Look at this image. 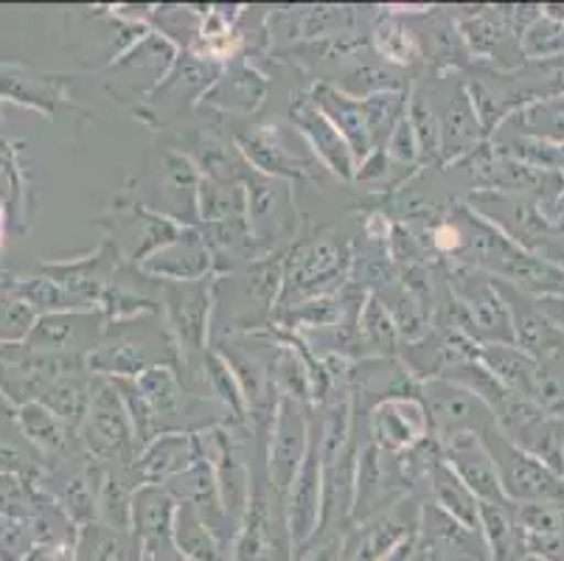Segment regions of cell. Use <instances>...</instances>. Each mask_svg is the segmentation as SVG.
Instances as JSON below:
<instances>
[{
  "label": "cell",
  "instance_id": "cell-1",
  "mask_svg": "<svg viewBox=\"0 0 564 561\" xmlns=\"http://www.w3.org/2000/svg\"><path fill=\"white\" fill-rule=\"evenodd\" d=\"M422 401L438 441L458 432H475L486 439L495 430V416L489 404L458 382H449L444 377L430 379L422 385Z\"/></svg>",
  "mask_w": 564,
  "mask_h": 561
},
{
  "label": "cell",
  "instance_id": "cell-25",
  "mask_svg": "<svg viewBox=\"0 0 564 561\" xmlns=\"http://www.w3.org/2000/svg\"><path fill=\"white\" fill-rule=\"evenodd\" d=\"M0 96L51 110L56 99V85L51 76H37L23 68H0Z\"/></svg>",
  "mask_w": 564,
  "mask_h": 561
},
{
  "label": "cell",
  "instance_id": "cell-26",
  "mask_svg": "<svg viewBox=\"0 0 564 561\" xmlns=\"http://www.w3.org/2000/svg\"><path fill=\"white\" fill-rule=\"evenodd\" d=\"M199 211L208 223H225V219H236L245 214V197L242 185H236L234 180H203L199 183Z\"/></svg>",
  "mask_w": 564,
  "mask_h": 561
},
{
  "label": "cell",
  "instance_id": "cell-12",
  "mask_svg": "<svg viewBox=\"0 0 564 561\" xmlns=\"http://www.w3.org/2000/svg\"><path fill=\"white\" fill-rule=\"evenodd\" d=\"M292 118L301 127L310 143L315 147V152L321 154L326 166L332 172H337L340 177H354V169H357V158H354L351 147L346 143V138L335 130V123L317 110V105L312 99H299L292 101Z\"/></svg>",
  "mask_w": 564,
  "mask_h": 561
},
{
  "label": "cell",
  "instance_id": "cell-31",
  "mask_svg": "<svg viewBox=\"0 0 564 561\" xmlns=\"http://www.w3.org/2000/svg\"><path fill=\"white\" fill-rule=\"evenodd\" d=\"M34 323L32 303L25 301L18 290H0V343H20L29 339Z\"/></svg>",
  "mask_w": 564,
  "mask_h": 561
},
{
  "label": "cell",
  "instance_id": "cell-3",
  "mask_svg": "<svg viewBox=\"0 0 564 561\" xmlns=\"http://www.w3.org/2000/svg\"><path fill=\"white\" fill-rule=\"evenodd\" d=\"M166 337L158 334L152 326H130V323H116L110 337L90 354V368L101 374H116V377L135 379L143 370L166 365L155 348H163Z\"/></svg>",
  "mask_w": 564,
  "mask_h": 561
},
{
  "label": "cell",
  "instance_id": "cell-15",
  "mask_svg": "<svg viewBox=\"0 0 564 561\" xmlns=\"http://www.w3.org/2000/svg\"><path fill=\"white\" fill-rule=\"evenodd\" d=\"M143 267L155 276L172 278V281H203L212 267V250L205 245V236H197L194 230H181L169 245L152 253V259Z\"/></svg>",
  "mask_w": 564,
  "mask_h": 561
},
{
  "label": "cell",
  "instance_id": "cell-10",
  "mask_svg": "<svg viewBox=\"0 0 564 561\" xmlns=\"http://www.w3.org/2000/svg\"><path fill=\"white\" fill-rule=\"evenodd\" d=\"M484 444L489 446L491 457L497 463V472H500L502 492L509 497H542V494L556 492V477L551 475L545 463L536 461L528 452L517 450L511 441H506L497 430H491L484 439Z\"/></svg>",
  "mask_w": 564,
  "mask_h": 561
},
{
  "label": "cell",
  "instance_id": "cell-20",
  "mask_svg": "<svg viewBox=\"0 0 564 561\" xmlns=\"http://www.w3.org/2000/svg\"><path fill=\"white\" fill-rule=\"evenodd\" d=\"M430 486H433L435 506L444 514H449L453 519L464 522L466 528H475V522L480 519V503L478 497L469 492L464 481L449 470L447 461H438L430 472Z\"/></svg>",
  "mask_w": 564,
  "mask_h": 561
},
{
  "label": "cell",
  "instance_id": "cell-5",
  "mask_svg": "<svg viewBox=\"0 0 564 561\" xmlns=\"http://www.w3.org/2000/svg\"><path fill=\"white\" fill-rule=\"evenodd\" d=\"M340 245L329 236L312 239L299 245L290 253L284 267V301L292 295H317L326 290V284L337 281L346 267Z\"/></svg>",
  "mask_w": 564,
  "mask_h": 561
},
{
  "label": "cell",
  "instance_id": "cell-39",
  "mask_svg": "<svg viewBox=\"0 0 564 561\" xmlns=\"http://www.w3.org/2000/svg\"><path fill=\"white\" fill-rule=\"evenodd\" d=\"M3 408H7V401H3V393H0V413H3Z\"/></svg>",
  "mask_w": 564,
  "mask_h": 561
},
{
  "label": "cell",
  "instance_id": "cell-27",
  "mask_svg": "<svg viewBox=\"0 0 564 561\" xmlns=\"http://www.w3.org/2000/svg\"><path fill=\"white\" fill-rule=\"evenodd\" d=\"M242 149L248 154V161L267 174H286L299 166V158L286 152V147L279 141L275 130L250 132L248 138H242Z\"/></svg>",
  "mask_w": 564,
  "mask_h": 561
},
{
  "label": "cell",
  "instance_id": "cell-32",
  "mask_svg": "<svg viewBox=\"0 0 564 561\" xmlns=\"http://www.w3.org/2000/svg\"><path fill=\"white\" fill-rule=\"evenodd\" d=\"M408 121L413 127L415 143H419V152L424 158H433L441 147V121L435 118L433 105L424 93H413V99H410L408 107Z\"/></svg>",
  "mask_w": 564,
  "mask_h": 561
},
{
  "label": "cell",
  "instance_id": "cell-4",
  "mask_svg": "<svg viewBox=\"0 0 564 561\" xmlns=\"http://www.w3.org/2000/svg\"><path fill=\"white\" fill-rule=\"evenodd\" d=\"M310 430L312 424L299 401H281L275 410L273 439H270V486L279 488L281 497L290 494L292 483L299 477L306 446H310Z\"/></svg>",
  "mask_w": 564,
  "mask_h": 561
},
{
  "label": "cell",
  "instance_id": "cell-9",
  "mask_svg": "<svg viewBox=\"0 0 564 561\" xmlns=\"http://www.w3.org/2000/svg\"><path fill=\"white\" fill-rule=\"evenodd\" d=\"M169 312V328L177 337V346L188 354L205 346L208 332V309H212V287L205 281H172L163 287Z\"/></svg>",
  "mask_w": 564,
  "mask_h": 561
},
{
  "label": "cell",
  "instance_id": "cell-11",
  "mask_svg": "<svg viewBox=\"0 0 564 561\" xmlns=\"http://www.w3.org/2000/svg\"><path fill=\"white\" fill-rule=\"evenodd\" d=\"M321 494H323V463H321V432L310 430V446H306L301 472L286 494V517H290L292 542L304 544L315 531L321 517Z\"/></svg>",
  "mask_w": 564,
  "mask_h": 561
},
{
  "label": "cell",
  "instance_id": "cell-2",
  "mask_svg": "<svg viewBox=\"0 0 564 561\" xmlns=\"http://www.w3.org/2000/svg\"><path fill=\"white\" fill-rule=\"evenodd\" d=\"M82 441H85L87 452L99 461L130 463L132 452L138 450L127 404L112 382L96 388L90 413L82 424Z\"/></svg>",
  "mask_w": 564,
  "mask_h": 561
},
{
  "label": "cell",
  "instance_id": "cell-6",
  "mask_svg": "<svg viewBox=\"0 0 564 561\" xmlns=\"http://www.w3.org/2000/svg\"><path fill=\"white\" fill-rule=\"evenodd\" d=\"M441 446H444V461L449 463V470L469 486V492L478 500L491 503V506H502L506 503V492H502L497 463L480 435H475V432H458V435H449V439L441 441Z\"/></svg>",
  "mask_w": 564,
  "mask_h": 561
},
{
  "label": "cell",
  "instance_id": "cell-36",
  "mask_svg": "<svg viewBox=\"0 0 564 561\" xmlns=\"http://www.w3.org/2000/svg\"><path fill=\"white\" fill-rule=\"evenodd\" d=\"M388 154H391V158H397V161H402V163L413 161L415 154H419V143H415L413 127H410L408 116H404V121L399 123L397 130H393L391 141H388Z\"/></svg>",
  "mask_w": 564,
  "mask_h": 561
},
{
  "label": "cell",
  "instance_id": "cell-30",
  "mask_svg": "<svg viewBox=\"0 0 564 561\" xmlns=\"http://www.w3.org/2000/svg\"><path fill=\"white\" fill-rule=\"evenodd\" d=\"M14 290L32 303V309H43L45 315H59V312H85L90 303L82 301V298L70 295L65 287H59L56 281L48 278H32V281H20L14 284Z\"/></svg>",
  "mask_w": 564,
  "mask_h": 561
},
{
  "label": "cell",
  "instance_id": "cell-28",
  "mask_svg": "<svg viewBox=\"0 0 564 561\" xmlns=\"http://www.w3.org/2000/svg\"><path fill=\"white\" fill-rule=\"evenodd\" d=\"M360 337L362 346L373 348L377 354H391L399 346V328L393 323L391 312L384 309L379 295L366 298L360 312Z\"/></svg>",
  "mask_w": 564,
  "mask_h": 561
},
{
  "label": "cell",
  "instance_id": "cell-23",
  "mask_svg": "<svg viewBox=\"0 0 564 561\" xmlns=\"http://www.w3.org/2000/svg\"><path fill=\"white\" fill-rule=\"evenodd\" d=\"M362 116H366L368 123V136H371L373 147H388L393 130L408 116V105H404V96L397 90H384L377 93V96H368V99L360 101Z\"/></svg>",
  "mask_w": 564,
  "mask_h": 561
},
{
  "label": "cell",
  "instance_id": "cell-19",
  "mask_svg": "<svg viewBox=\"0 0 564 561\" xmlns=\"http://www.w3.org/2000/svg\"><path fill=\"white\" fill-rule=\"evenodd\" d=\"M94 379L87 377L85 368L70 370L65 377L56 379L48 388V393L40 399L43 408H48L56 419L63 421L68 430L85 424L87 413H90V404H94Z\"/></svg>",
  "mask_w": 564,
  "mask_h": 561
},
{
  "label": "cell",
  "instance_id": "cell-33",
  "mask_svg": "<svg viewBox=\"0 0 564 561\" xmlns=\"http://www.w3.org/2000/svg\"><path fill=\"white\" fill-rule=\"evenodd\" d=\"M373 45H377L379 54L393 62H402V65H408V62H413L419 56L415 34L404 29L402 23H397V20H384L379 25L377 34H373Z\"/></svg>",
  "mask_w": 564,
  "mask_h": 561
},
{
  "label": "cell",
  "instance_id": "cell-17",
  "mask_svg": "<svg viewBox=\"0 0 564 561\" xmlns=\"http://www.w3.org/2000/svg\"><path fill=\"white\" fill-rule=\"evenodd\" d=\"M135 382L147 404H150L152 416H155L158 432L181 430L177 416L186 410V396H183V385L177 374L169 365H155V368L143 370L141 377H135Z\"/></svg>",
  "mask_w": 564,
  "mask_h": 561
},
{
  "label": "cell",
  "instance_id": "cell-21",
  "mask_svg": "<svg viewBox=\"0 0 564 561\" xmlns=\"http://www.w3.org/2000/svg\"><path fill=\"white\" fill-rule=\"evenodd\" d=\"M478 141V116H475V105L469 101L464 90H455L449 96L447 107L441 112V149L447 158H460L464 152L475 149Z\"/></svg>",
  "mask_w": 564,
  "mask_h": 561
},
{
  "label": "cell",
  "instance_id": "cell-29",
  "mask_svg": "<svg viewBox=\"0 0 564 561\" xmlns=\"http://www.w3.org/2000/svg\"><path fill=\"white\" fill-rule=\"evenodd\" d=\"M174 531H177V542L188 555L199 561H219L217 539H214L212 528L205 525V519L199 517L194 506L183 503V508L174 517Z\"/></svg>",
  "mask_w": 564,
  "mask_h": 561
},
{
  "label": "cell",
  "instance_id": "cell-24",
  "mask_svg": "<svg viewBox=\"0 0 564 561\" xmlns=\"http://www.w3.org/2000/svg\"><path fill=\"white\" fill-rule=\"evenodd\" d=\"M20 427L29 435V441L37 444L45 455H59V452L68 450V439L74 432L56 419L48 408H43L40 401L20 408Z\"/></svg>",
  "mask_w": 564,
  "mask_h": 561
},
{
  "label": "cell",
  "instance_id": "cell-34",
  "mask_svg": "<svg viewBox=\"0 0 564 561\" xmlns=\"http://www.w3.org/2000/svg\"><path fill=\"white\" fill-rule=\"evenodd\" d=\"M101 514L110 519L116 528H127L132 514V497L130 492L124 488V483L118 481L116 475H105V486H101V497H99Z\"/></svg>",
  "mask_w": 564,
  "mask_h": 561
},
{
  "label": "cell",
  "instance_id": "cell-14",
  "mask_svg": "<svg viewBox=\"0 0 564 561\" xmlns=\"http://www.w3.org/2000/svg\"><path fill=\"white\" fill-rule=\"evenodd\" d=\"M199 461V446L186 432H163L138 457V477L143 483H163L183 475Z\"/></svg>",
  "mask_w": 564,
  "mask_h": 561
},
{
  "label": "cell",
  "instance_id": "cell-37",
  "mask_svg": "<svg viewBox=\"0 0 564 561\" xmlns=\"http://www.w3.org/2000/svg\"><path fill=\"white\" fill-rule=\"evenodd\" d=\"M430 241H433V247L435 250H441V253H455V250H460V247H464L466 234L458 228V225L444 223L433 230V239Z\"/></svg>",
  "mask_w": 564,
  "mask_h": 561
},
{
  "label": "cell",
  "instance_id": "cell-35",
  "mask_svg": "<svg viewBox=\"0 0 564 561\" xmlns=\"http://www.w3.org/2000/svg\"><path fill=\"white\" fill-rule=\"evenodd\" d=\"M32 497L18 477L0 475V517L25 519L32 514Z\"/></svg>",
  "mask_w": 564,
  "mask_h": 561
},
{
  "label": "cell",
  "instance_id": "cell-13",
  "mask_svg": "<svg viewBox=\"0 0 564 561\" xmlns=\"http://www.w3.org/2000/svg\"><path fill=\"white\" fill-rule=\"evenodd\" d=\"M354 483H357V492H360V517L371 514L373 508H382L384 503H391L397 497L399 488L404 486L402 472H399L397 455L391 457V452L379 450L377 444H368L362 450L360 463H357V475H354Z\"/></svg>",
  "mask_w": 564,
  "mask_h": 561
},
{
  "label": "cell",
  "instance_id": "cell-16",
  "mask_svg": "<svg viewBox=\"0 0 564 561\" xmlns=\"http://www.w3.org/2000/svg\"><path fill=\"white\" fill-rule=\"evenodd\" d=\"M312 101L317 105V110L335 123V130L346 138V143L351 147L354 158H368L373 149L371 136H368V123L366 116H362L360 101L346 96L343 90L332 85H317L315 93H312Z\"/></svg>",
  "mask_w": 564,
  "mask_h": 561
},
{
  "label": "cell",
  "instance_id": "cell-22",
  "mask_svg": "<svg viewBox=\"0 0 564 561\" xmlns=\"http://www.w3.org/2000/svg\"><path fill=\"white\" fill-rule=\"evenodd\" d=\"M132 517H135V525L141 528L143 537L150 539V542H161L172 531L174 517H177L172 492L158 488L155 483H143L132 494Z\"/></svg>",
  "mask_w": 564,
  "mask_h": 561
},
{
  "label": "cell",
  "instance_id": "cell-18",
  "mask_svg": "<svg viewBox=\"0 0 564 561\" xmlns=\"http://www.w3.org/2000/svg\"><path fill=\"white\" fill-rule=\"evenodd\" d=\"M480 363L495 374L497 382L514 396H525V399H536L542 385V370L536 368L528 354H522L520 348L511 346H484L480 348Z\"/></svg>",
  "mask_w": 564,
  "mask_h": 561
},
{
  "label": "cell",
  "instance_id": "cell-7",
  "mask_svg": "<svg viewBox=\"0 0 564 561\" xmlns=\"http://www.w3.org/2000/svg\"><path fill=\"white\" fill-rule=\"evenodd\" d=\"M430 416L422 399L413 396H391L377 404L371 416V435L379 450L399 455L419 441L427 439Z\"/></svg>",
  "mask_w": 564,
  "mask_h": 561
},
{
  "label": "cell",
  "instance_id": "cell-38",
  "mask_svg": "<svg viewBox=\"0 0 564 561\" xmlns=\"http://www.w3.org/2000/svg\"><path fill=\"white\" fill-rule=\"evenodd\" d=\"M12 472L29 475V472H32V463H29V457H25L23 452H18L14 446L0 441V475H12Z\"/></svg>",
  "mask_w": 564,
  "mask_h": 561
},
{
  "label": "cell",
  "instance_id": "cell-8",
  "mask_svg": "<svg viewBox=\"0 0 564 561\" xmlns=\"http://www.w3.org/2000/svg\"><path fill=\"white\" fill-rule=\"evenodd\" d=\"M101 337V317L94 312H59V315H43L34 323L25 346L48 354H76L96 352Z\"/></svg>",
  "mask_w": 564,
  "mask_h": 561
}]
</instances>
